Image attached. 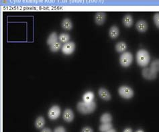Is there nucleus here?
I'll return each instance as SVG.
<instances>
[{
	"mask_svg": "<svg viewBox=\"0 0 159 132\" xmlns=\"http://www.w3.org/2000/svg\"><path fill=\"white\" fill-rule=\"evenodd\" d=\"M77 108L81 114L87 115L94 111L96 109V104L94 101L91 103H85L83 101H81L77 103Z\"/></svg>",
	"mask_w": 159,
	"mask_h": 132,
	"instance_id": "nucleus-1",
	"label": "nucleus"
},
{
	"mask_svg": "<svg viewBox=\"0 0 159 132\" xmlns=\"http://www.w3.org/2000/svg\"><path fill=\"white\" fill-rule=\"evenodd\" d=\"M150 60L149 53L146 50H140L136 54V60L138 65L142 67H146L148 66Z\"/></svg>",
	"mask_w": 159,
	"mask_h": 132,
	"instance_id": "nucleus-2",
	"label": "nucleus"
},
{
	"mask_svg": "<svg viewBox=\"0 0 159 132\" xmlns=\"http://www.w3.org/2000/svg\"><path fill=\"white\" fill-rule=\"evenodd\" d=\"M118 93L120 97L125 99H130L134 96V91L132 89L126 85L120 87L118 89Z\"/></svg>",
	"mask_w": 159,
	"mask_h": 132,
	"instance_id": "nucleus-3",
	"label": "nucleus"
},
{
	"mask_svg": "<svg viewBox=\"0 0 159 132\" xmlns=\"http://www.w3.org/2000/svg\"><path fill=\"white\" fill-rule=\"evenodd\" d=\"M133 60V56L130 52H125L121 54L120 58V65L123 67H128L132 64Z\"/></svg>",
	"mask_w": 159,
	"mask_h": 132,
	"instance_id": "nucleus-4",
	"label": "nucleus"
},
{
	"mask_svg": "<svg viewBox=\"0 0 159 132\" xmlns=\"http://www.w3.org/2000/svg\"><path fill=\"white\" fill-rule=\"evenodd\" d=\"M60 108L58 105H53L50 107L48 113V116L51 120H56L60 115Z\"/></svg>",
	"mask_w": 159,
	"mask_h": 132,
	"instance_id": "nucleus-5",
	"label": "nucleus"
},
{
	"mask_svg": "<svg viewBox=\"0 0 159 132\" xmlns=\"http://www.w3.org/2000/svg\"><path fill=\"white\" fill-rule=\"evenodd\" d=\"M142 76L146 80H154L157 77V73L154 72L150 68H144L142 72Z\"/></svg>",
	"mask_w": 159,
	"mask_h": 132,
	"instance_id": "nucleus-6",
	"label": "nucleus"
},
{
	"mask_svg": "<svg viewBox=\"0 0 159 132\" xmlns=\"http://www.w3.org/2000/svg\"><path fill=\"white\" fill-rule=\"evenodd\" d=\"M75 50V44L73 42H69L62 47V52L66 55H70Z\"/></svg>",
	"mask_w": 159,
	"mask_h": 132,
	"instance_id": "nucleus-7",
	"label": "nucleus"
},
{
	"mask_svg": "<svg viewBox=\"0 0 159 132\" xmlns=\"http://www.w3.org/2000/svg\"><path fill=\"white\" fill-rule=\"evenodd\" d=\"M63 119L66 122L70 123V122L72 121L74 119V114L72 111L70 109H67L64 111L62 114Z\"/></svg>",
	"mask_w": 159,
	"mask_h": 132,
	"instance_id": "nucleus-8",
	"label": "nucleus"
},
{
	"mask_svg": "<svg viewBox=\"0 0 159 132\" xmlns=\"http://www.w3.org/2000/svg\"><path fill=\"white\" fill-rule=\"evenodd\" d=\"M106 18V14L104 12H97L95 14V21L97 25L102 26L104 23Z\"/></svg>",
	"mask_w": 159,
	"mask_h": 132,
	"instance_id": "nucleus-9",
	"label": "nucleus"
},
{
	"mask_svg": "<svg viewBox=\"0 0 159 132\" xmlns=\"http://www.w3.org/2000/svg\"><path fill=\"white\" fill-rule=\"evenodd\" d=\"M98 93H99V95L100 97H101L103 100L105 101H109L111 99V97L109 92L107 90V89L104 88H101L99 89V91H98Z\"/></svg>",
	"mask_w": 159,
	"mask_h": 132,
	"instance_id": "nucleus-10",
	"label": "nucleus"
},
{
	"mask_svg": "<svg viewBox=\"0 0 159 132\" xmlns=\"http://www.w3.org/2000/svg\"><path fill=\"white\" fill-rule=\"evenodd\" d=\"M136 29L140 32H145L148 30V23L144 20H140L136 25Z\"/></svg>",
	"mask_w": 159,
	"mask_h": 132,
	"instance_id": "nucleus-11",
	"label": "nucleus"
},
{
	"mask_svg": "<svg viewBox=\"0 0 159 132\" xmlns=\"http://www.w3.org/2000/svg\"><path fill=\"white\" fill-rule=\"evenodd\" d=\"M119 34H120V30H119V28L116 26H111L110 29H109V35L110 38L113 39H115L116 38H118Z\"/></svg>",
	"mask_w": 159,
	"mask_h": 132,
	"instance_id": "nucleus-12",
	"label": "nucleus"
},
{
	"mask_svg": "<svg viewBox=\"0 0 159 132\" xmlns=\"http://www.w3.org/2000/svg\"><path fill=\"white\" fill-rule=\"evenodd\" d=\"M58 35L56 32H52L51 34H50V36H48L47 40H46V42H47V44H48V45H53V44L56 43V42H58Z\"/></svg>",
	"mask_w": 159,
	"mask_h": 132,
	"instance_id": "nucleus-13",
	"label": "nucleus"
},
{
	"mask_svg": "<svg viewBox=\"0 0 159 132\" xmlns=\"http://www.w3.org/2000/svg\"><path fill=\"white\" fill-rule=\"evenodd\" d=\"M111 120H112L111 115L108 114V113L104 114L102 115L101 117H100V122H101L102 124L111 123Z\"/></svg>",
	"mask_w": 159,
	"mask_h": 132,
	"instance_id": "nucleus-14",
	"label": "nucleus"
},
{
	"mask_svg": "<svg viewBox=\"0 0 159 132\" xmlns=\"http://www.w3.org/2000/svg\"><path fill=\"white\" fill-rule=\"evenodd\" d=\"M72 23L69 18H65L62 22V27L65 30H71L72 28Z\"/></svg>",
	"mask_w": 159,
	"mask_h": 132,
	"instance_id": "nucleus-15",
	"label": "nucleus"
},
{
	"mask_svg": "<svg viewBox=\"0 0 159 132\" xmlns=\"http://www.w3.org/2000/svg\"><path fill=\"white\" fill-rule=\"evenodd\" d=\"M123 23L126 27L130 28L133 24V18L132 16L130 15V14H127L123 18Z\"/></svg>",
	"mask_w": 159,
	"mask_h": 132,
	"instance_id": "nucleus-16",
	"label": "nucleus"
},
{
	"mask_svg": "<svg viewBox=\"0 0 159 132\" xmlns=\"http://www.w3.org/2000/svg\"><path fill=\"white\" fill-rule=\"evenodd\" d=\"M127 49V44L124 42H120L116 44V50L119 53H124Z\"/></svg>",
	"mask_w": 159,
	"mask_h": 132,
	"instance_id": "nucleus-17",
	"label": "nucleus"
},
{
	"mask_svg": "<svg viewBox=\"0 0 159 132\" xmlns=\"http://www.w3.org/2000/svg\"><path fill=\"white\" fill-rule=\"evenodd\" d=\"M94 94L92 91H88L84 94L83 97V102L85 103H91L93 102L94 99Z\"/></svg>",
	"mask_w": 159,
	"mask_h": 132,
	"instance_id": "nucleus-18",
	"label": "nucleus"
},
{
	"mask_svg": "<svg viewBox=\"0 0 159 132\" xmlns=\"http://www.w3.org/2000/svg\"><path fill=\"white\" fill-rule=\"evenodd\" d=\"M44 125H45V119L43 116H39L35 121L36 128L38 129H41L44 126Z\"/></svg>",
	"mask_w": 159,
	"mask_h": 132,
	"instance_id": "nucleus-19",
	"label": "nucleus"
},
{
	"mask_svg": "<svg viewBox=\"0 0 159 132\" xmlns=\"http://www.w3.org/2000/svg\"><path fill=\"white\" fill-rule=\"evenodd\" d=\"M61 47H62V43L58 41L50 46V50H51V52H53V53H57V51H58L61 48Z\"/></svg>",
	"mask_w": 159,
	"mask_h": 132,
	"instance_id": "nucleus-20",
	"label": "nucleus"
},
{
	"mask_svg": "<svg viewBox=\"0 0 159 132\" xmlns=\"http://www.w3.org/2000/svg\"><path fill=\"white\" fill-rule=\"evenodd\" d=\"M58 39H59L60 42H61V43L63 44H66L67 42H69V39H70V36L69 34H66V33H62L58 37Z\"/></svg>",
	"mask_w": 159,
	"mask_h": 132,
	"instance_id": "nucleus-21",
	"label": "nucleus"
},
{
	"mask_svg": "<svg viewBox=\"0 0 159 132\" xmlns=\"http://www.w3.org/2000/svg\"><path fill=\"white\" fill-rule=\"evenodd\" d=\"M112 129V124L111 123H106V124H102L99 126V131L101 132H107L109 129Z\"/></svg>",
	"mask_w": 159,
	"mask_h": 132,
	"instance_id": "nucleus-22",
	"label": "nucleus"
},
{
	"mask_svg": "<svg viewBox=\"0 0 159 132\" xmlns=\"http://www.w3.org/2000/svg\"><path fill=\"white\" fill-rule=\"evenodd\" d=\"M150 68L156 72L159 71V59H156L152 62L150 65Z\"/></svg>",
	"mask_w": 159,
	"mask_h": 132,
	"instance_id": "nucleus-23",
	"label": "nucleus"
},
{
	"mask_svg": "<svg viewBox=\"0 0 159 132\" xmlns=\"http://www.w3.org/2000/svg\"><path fill=\"white\" fill-rule=\"evenodd\" d=\"M154 22L156 26L159 28V13H156L154 16Z\"/></svg>",
	"mask_w": 159,
	"mask_h": 132,
	"instance_id": "nucleus-24",
	"label": "nucleus"
},
{
	"mask_svg": "<svg viewBox=\"0 0 159 132\" xmlns=\"http://www.w3.org/2000/svg\"><path fill=\"white\" fill-rule=\"evenodd\" d=\"M54 132H66V131H65V129L63 127L59 126L55 128Z\"/></svg>",
	"mask_w": 159,
	"mask_h": 132,
	"instance_id": "nucleus-25",
	"label": "nucleus"
},
{
	"mask_svg": "<svg viewBox=\"0 0 159 132\" xmlns=\"http://www.w3.org/2000/svg\"><path fill=\"white\" fill-rule=\"evenodd\" d=\"M81 132H93V130L90 127H85V128H83Z\"/></svg>",
	"mask_w": 159,
	"mask_h": 132,
	"instance_id": "nucleus-26",
	"label": "nucleus"
},
{
	"mask_svg": "<svg viewBox=\"0 0 159 132\" xmlns=\"http://www.w3.org/2000/svg\"><path fill=\"white\" fill-rule=\"evenodd\" d=\"M41 132H52V131H51L50 129L46 128H44L43 130L41 131Z\"/></svg>",
	"mask_w": 159,
	"mask_h": 132,
	"instance_id": "nucleus-27",
	"label": "nucleus"
},
{
	"mask_svg": "<svg viewBox=\"0 0 159 132\" xmlns=\"http://www.w3.org/2000/svg\"><path fill=\"white\" fill-rule=\"evenodd\" d=\"M123 132H132V129L130 128H128L125 129L124 131Z\"/></svg>",
	"mask_w": 159,
	"mask_h": 132,
	"instance_id": "nucleus-28",
	"label": "nucleus"
},
{
	"mask_svg": "<svg viewBox=\"0 0 159 132\" xmlns=\"http://www.w3.org/2000/svg\"><path fill=\"white\" fill-rule=\"evenodd\" d=\"M107 132H116V129H114L112 128L111 129H109V131H107Z\"/></svg>",
	"mask_w": 159,
	"mask_h": 132,
	"instance_id": "nucleus-29",
	"label": "nucleus"
},
{
	"mask_svg": "<svg viewBox=\"0 0 159 132\" xmlns=\"http://www.w3.org/2000/svg\"><path fill=\"white\" fill-rule=\"evenodd\" d=\"M136 132H144V131H142V130H138V131H137Z\"/></svg>",
	"mask_w": 159,
	"mask_h": 132,
	"instance_id": "nucleus-30",
	"label": "nucleus"
}]
</instances>
